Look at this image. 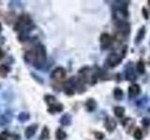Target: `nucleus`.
I'll return each mask as SVG.
<instances>
[{"label": "nucleus", "instance_id": "obj_33", "mask_svg": "<svg viewBox=\"0 0 150 140\" xmlns=\"http://www.w3.org/2000/svg\"><path fill=\"white\" fill-rule=\"evenodd\" d=\"M11 137H13V140H19L20 139V135L19 134H11Z\"/></svg>", "mask_w": 150, "mask_h": 140}, {"label": "nucleus", "instance_id": "obj_25", "mask_svg": "<svg viewBox=\"0 0 150 140\" xmlns=\"http://www.w3.org/2000/svg\"><path fill=\"white\" fill-rule=\"evenodd\" d=\"M29 119H30V114L27 113V112H21L18 115V120L20 123H25V121L29 120Z\"/></svg>", "mask_w": 150, "mask_h": 140}, {"label": "nucleus", "instance_id": "obj_15", "mask_svg": "<svg viewBox=\"0 0 150 140\" xmlns=\"http://www.w3.org/2000/svg\"><path fill=\"white\" fill-rule=\"evenodd\" d=\"M84 106H86V108L88 112H93L97 108V102L94 98H88L86 101Z\"/></svg>", "mask_w": 150, "mask_h": 140}, {"label": "nucleus", "instance_id": "obj_21", "mask_svg": "<svg viewBox=\"0 0 150 140\" xmlns=\"http://www.w3.org/2000/svg\"><path fill=\"white\" fill-rule=\"evenodd\" d=\"M67 138V133L61 128H58L55 131V139L56 140H66Z\"/></svg>", "mask_w": 150, "mask_h": 140}, {"label": "nucleus", "instance_id": "obj_28", "mask_svg": "<svg viewBox=\"0 0 150 140\" xmlns=\"http://www.w3.org/2000/svg\"><path fill=\"white\" fill-rule=\"evenodd\" d=\"M30 75H31V77L34 78V80H36L38 83H40V84H43L44 83V81H43V79H42L39 75H37V74H35L34 72H32V73H30Z\"/></svg>", "mask_w": 150, "mask_h": 140}, {"label": "nucleus", "instance_id": "obj_32", "mask_svg": "<svg viewBox=\"0 0 150 140\" xmlns=\"http://www.w3.org/2000/svg\"><path fill=\"white\" fill-rule=\"evenodd\" d=\"M142 123H143L144 126H149L150 125V120L147 118H144V119H143Z\"/></svg>", "mask_w": 150, "mask_h": 140}, {"label": "nucleus", "instance_id": "obj_8", "mask_svg": "<svg viewBox=\"0 0 150 140\" xmlns=\"http://www.w3.org/2000/svg\"><path fill=\"white\" fill-rule=\"evenodd\" d=\"M125 78L127 80L129 81H134L137 78V76H136V72L134 71V68L132 66L131 63H129L127 64V66L125 68Z\"/></svg>", "mask_w": 150, "mask_h": 140}, {"label": "nucleus", "instance_id": "obj_17", "mask_svg": "<svg viewBox=\"0 0 150 140\" xmlns=\"http://www.w3.org/2000/svg\"><path fill=\"white\" fill-rule=\"evenodd\" d=\"M134 123H135V120L131 118H127L122 121V125H123V127L126 129L127 133L130 132V130L132 129V127L134 126Z\"/></svg>", "mask_w": 150, "mask_h": 140}, {"label": "nucleus", "instance_id": "obj_18", "mask_svg": "<svg viewBox=\"0 0 150 140\" xmlns=\"http://www.w3.org/2000/svg\"><path fill=\"white\" fill-rule=\"evenodd\" d=\"M71 121H72L71 115L69 114V113L64 114L60 118V123L62 124L63 126H69V125H70V124H71Z\"/></svg>", "mask_w": 150, "mask_h": 140}, {"label": "nucleus", "instance_id": "obj_9", "mask_svg": "<svg viewBox=\"0 0 150 140\" xmlns=\"http://www.w3.org/2000/svg\"><path fill=\"white\" fill-rule=\"evenodd\" d=\"M36 50L35 48L25 51V55H23V60L28 64H34L36 62Z\"/></svg>", "mask_w": 150, "mask_h": 140}, {"label": "nucleus", "instance_id": "obj_7", "mask_svg": "<svg viewBox=\"0 0 150 140\" xmlns=\"http://www.w3.org/2000/svg\"><path fill=\"white\" fill-rule=\"evenodd\" d=\"M114 41H115L114 38H112L108 33H102V34L100 35V47L103 50H107L108 48H110Z\"/></svg>", "mask_w": 150, "mask_h": 140}, {"label": "nucleus", "instance_id": "obj_6", "mask_svg": "<svg viewBox=\"0 0 150 140\" xmlns=\"http://www.w3.org/2000/svg\"><path fill=\"white\" fill-rule=\"evenodd\" d=\"M66 76H67V72H66L65 68L58 66L53 70V72L51 74V78L54 79L55 81H63L66 78Z\"/></svg>", "mask_w": 150, "mask_h": 140}, {"label": "nucleus", "instance_id": "obj_14", "mask_svg": "<svg viewBox=\"0 0 150 140\" xmlns=\"http://www.w3.org/2000/svg\"><path fill=\"white\" fill-rule=\"evenodd\" d=\"M144 36H145V26H142L138 30L137 35H136V36H135L134 44L135 45H139L141 42L143 41V39L144 38Z\"/></svg>", "mask_w": 150, "mask_h": 140}, {"label": "nucleus", "instance_id": "obj_11", "mask_svg": "<svg viewBox=\"0 0 150 140\" xmlns=\"http://www.w3.org/2000/svg\"><path fill=\"white\" fill-rule=\"evenodd\" d=\"M116 125H117V123H116L115 120L111 118V117H107L104 120V127L108 132H110V133L114 132L115 129L116 128Z\"/></svg>", "mask_w": 150, "mask_h": 140}, {"label": "nucleus", "instance_id": "obj_20", "mask_svg": "<svg viewBox=\"0 0 150 140\" xmlns=\"http://www.w3.org/2000/svg\"><path fill=\"white\" fill-rule=\"evenodd\" d=\"M125 107L123 106H115L114 107V113L115 115L117 117V118H123L124 115H125Z\"/></svg>", "mask_w": 150, "mask_h": 140}, {"label": "nucleus", "instance_id": "obj_16", "mask_svg": "<svg viewBox=\"0 0 150 140\" xmlns=\"http://www.w3.org/2000/svg\"><path fill=\"white\" fill-rule=\"evenodd\" d=\"M64 109V106L61 104V103H55L54 105L49 106L48 112L51 114H54V113H58V112H62Z\"/></svg>", "mask_w": 150, "mask_h": 140}, {"label": "nucleus", "instance_id": "obj_27", "mask_svg": "<svg viewBox=\"0 0 150 140\" xmlns=\"http://www.w3.org/2000/svg\"><path fill=\"white\" fill-rule=\"evenodd\" d=\"M133 137L135 140H143L144 138V134H143V131L141 130V128L137 127L134 130L133 133Z\"/></svg>", "mask_w": 150, "mask_h": 140}, {"label": "nucleus", "instance_id": "obj_19", "mask_svg": "<svg viewBox=\"0 0 150 140\" xmlns=\"http://www.w3.org/2000/svg\"><path fill=\"white\" fill-rule=\"evenodd\" d=\"M9 72H11V67L5 64H0V77L6 78Z\"/></svg>", "mask_w": 150, "mask_h": 140}, {"label": "nucleus", "instance_id": "obj_30", "mask_svg": "<svg viewBox=\"0 0 150 140\" xmlns=\"http://www.w3.org/2000/svg\"><path fill=\"white\" fill-rule=\"evenodd\" d=\"M94 136L97 140H103V138L105 137V134L101 132H94Z\"/></svg>", "mask_w": 150, "mask_h": 140}, {"label": "nucleus", "instance_id": "obj_35", "mask_svg": "<svg viewBox=\"0 0 150 140\" xmlns=\"http://www.w3.org/2000/svg\"><path fill=\"white\" fill-rule=\"evenodd\" d=\"M2 31V26H1V23H0V33H1Z\"/></svg>", "mask_w": 150, "mask_h": 140}, {"label": "nucleus", "instance_id": "obj_23", "mask_svg": "<svg viewBox=\"0 0 150 140\" xmlns=\"http://www.w3.org/2000/svg\"><path fill=\"white\" fill-rule=\"evenodd\" d=\"M44 101L49 106L54 105L55 103H57V101H56V98L54 95H51V94H46L44 96Z\"/></svg>", "mask_w": 150, "mask_h": 140}, {"label": "nucleus", "instance_id": "obj_13", "mask_svg": "<svg viewBox=\"0 0 150 140\" xmlns=\"http://www.w3.org/2000/svg\"><path fill=\"white\" fill-rule=\"evenodd\" d=\"M38 128H39V125H38L37 123L32 124V125H30V126H28V127H27V128L25 129V137H26L27 139L32 138V137L35 135V134H36V132H37Z\"/></svg>", "mask_w": 150, "mask_h": 140}, {"label": "nucleus", "instance_id": "obj_31", "mask_svg": "<svg viewBox=\"0 0 150 140\" xmlns=\"http://www.w3.org/2000/svg\"><path fill=\"white\" fill-rule=\"evenodd\" d=\"M142 13H143V16H144V18L145 19V20H148L149 14H148V11L146 10V8H145L144 7L142 8Z\"/></svg>", "mask_w": 150, "mask_h": 140}, {"label": "nucleus", "instance_id": "obj_37", "mask_svg": "<svg viewBox=\"0 0 150 140\" xmlns=\"http://www.w3.org/2000/svg\"><path fill=\"white\" fill-rule=\"evenodd\" d=\"M148 64H150V58H149V59H148Z\"/></svg>", "mask_w": 150, "mask_h": 140}, {"label": "nucleus", "instance_id": "obj_1", "mask_svg": "<svg viewBox=\"0 0 150 140\" xmlns=\"http://www.w3.org/2000/svg\"><path fill=\"white\" fill-rule=\"evenodd\" d=\"M129 1H115L112 5V14L115 22L126 21L129 18Z\"/></svg>", "mask_w": 150, "mask_h": 140}, {"label": "nucleus", "instance_id": "obj_12", "mask_svg": "<svg viewBox=\"0 0 150 140\" xmlns=\"http://www.w3.org/2000/svg\"><path fill=\"white\" fill-rule=\"evenodd\" d=\"M11 120H12V114L9 111H7L6 113L0 116V126L4 127V126L11 123Z\"/></svg>", "mask_w": 150, "mask_h": 140}, {"label": "nucleus", "instance_id": "obj_24", "mask_svg": "<svg viewBox=\"0 0 150 140\" xmlns=\"http://www.w3.org/2000/svg\"><path fill=\"white\" fill-rule=\"evenodd\" d=\"M114 97H115V99L117 100V101H120L123 99V97H124V92L123 91L121 90L120 88H115V90H114Z\"/></svg>", "mask_w": 150, "mask_h": 140}, {"label": "nucleus", "instance_id": "obj_4", "mask_svg": "<svg viewBox=\"0 0 150 140\" xmlns=\"http://www.w3.org/2000/svg\"><path fill=\"white\" fill-rule=\"evenodd\" d=\"M36 50V62L33 64L37 69H41L44 66L47 60V51L44 45L42 44H38L35 47Z\"/></svg>", "mask_w": 150, "mask_h": 140}, {"label": "nucleus", "instance_id": "obj_22", "mask_svg": "<svg viewBox=\"0 0 150 140\" xmlns=\"http://www.w3.org/2000/svg\"><path fill=\"white\" fill-rule=\"evenodd\" d=\"M136 70L139 74H144L145 71V64H144V61L140 59L137 64H136Z\"/></svg>", "mask_w": 150, "mask_h": 140}, {"label": "nucleus", "instance_id": "obj_10", "mask_svg": "<svg viewBox=\"0 0 150 140\" xmlns=\"http://www.w3.org/2000/svg\"><path fill=\"white\" fill-rule=\"evenodd\" d=\"M128 92H129V99H132V98L136 97L141 93V87L138 84H131L128 89Z\"/></svg>", "mask_w": 150, "mask_h": 140}, {"label": "nucleus", "instance_id": "obj_5", "mask_svg": "<svg viewBox=\"0 0 150 140\" xmlns=\"http://www.w3.org/2000/svg\"><path fill=\"white\" fill-rule=\"evenodd\" d=\"M32 24H33V22H32V19L30 15H28L26 13H23L17 19V22H15V24H14L13 30L16 32H22L23 29H25V28H27L28 26H30Z\"/></svg>", "mask_w": 150, "mask_h": 140}, {"label": "nucleus", "instance_id": "obj_29", "mask_svg": "<svg viewBox=\"0 0 150 140\" xmlns=\"http://www.w3.org/2000/svg\"><path fill=\"white\" fill-rule=\"evenodd\" d=\"M11 134H9L8 131H3L2 133H0V140H8L11 137Z\"/></svg>", "mask_w": 150, "mask_h": 140}, {"label": "nucleus", "instance_id": "obj_36", "mask_svg": "<svg viewBox=\"0 0 150 140\" xmlns=\"http://www.w3.org/2000/svg\"><path fill=\"white\" fill-rule=\"evenodd\" d=\"M147 3H148V5H149V6H150V0H148V1H147Z\"/></svg>", "mask_w": 150, "mask_h": 140}, {"label": "nucleus", "instance_id": "obj_34", "mask_svg": "<svg viewBox=\"0 0 150 140\" xmlns=\"http://www.w3.org/2000/svg\"><path fill=\"white\" fill-rule=\"evenodd\" d=\"M5 56V52H4V50L0 48V59H3V57Z\"/></svg>", "mask_w": 150, "mask_h": 140}, {"label": "nucleus", "instance_id": "obj_26", "mask_svg": "<svg viewBox=\"0 0 150 140\" xmlns=\"http://www.w3.org/2000/svg\"><path fill=\"white\" fill-rule=\"evenodd\" d=\"M50 138V131L47 126H44L43 129L41 131L40 134V140H48Z\"/></svg>", "mask_w": 150, "mask_h": 140}, {"label": "nucleus", "instance_id": "obj_3", "mask_svg": "<svg viewBox=\"0 0 150 140\" xmlns=\"http://www.w3.org/2000/svg\"><path fill=\"white\" fill-rule=\"evenodd\" d=\"M127 50H128V47L125 45L122 47L119 51H114V52L110 53L105 60V65L109 68H114L117 66L125 58Z\"/></svg>", "mask_w": 150, "mask_h": 140}, {"label": "nucleus", "instance_id": "obj_2", "mask_svg": "<svg viewBox=\"0 0 150 140\" xmlns=\"http://www.w3.org/2000/svg\"><path fill=\"white\" fill-rule=\"evenodd\" d=\"M78 78L84 84L95 85L98 81V76L95 70H93L89 66H83L78 71Z\"/></svg>", "mask_w": 150, "mask_h": 140}]
</instances>
